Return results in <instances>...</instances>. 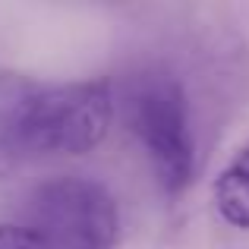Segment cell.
<instances>
[{
    "instance_id": "cell-1",
    "label": "cell",
    "mask_w": 249,
    "mask_h": 249,
    "mask_svg": "<svg viewBox=\"0 0 249 249\" xmlns=\"http://www.w3.org/2000/svg\"><path fill=\"white\" fill-rule=\"evenodd\" d=\"M110 120V82H51L22 70L0 67V145L19 164L91 152L107 136Z\"/></svg>"
},
{
    "instance_id": "cell-2",
    "label": "cell",
    "mask_w": 249,
    "mask_h": 249,
    "mask_svg": "<svg viewBox=\"0 0 249 249\" xmlns=\"http://www.w3.org/2000/svg\"><path fill=\"white\" fill-rule=\"evenodd\" d=\"M123 110L164 193H183L196 174V139L189 98L180 76L145 67L123 91Z\"/></svg>"
},
{
    "instance_id": "cell-3",
    "label": "cell",
    "mask_w": 249,
    "mask_h": 249,
    "mask_svg": "<svg viewBox=\"0 0 249 249\" xmlns=\"http://www.w3.org/2000/svg\"><path fill=\"white\" fill-rule=\"evenodd\" d=\"M22 212L48 224L70 249H114L120 237V208L95 177H54L25 196Z\"/></svg>"
},
{
    "instance_id": "cell-4",
    "label": "cell",
    "mask_w": 249,
    "mask_h": 249,
    "mask_svg": "<svg viewBox=\"0 0 249 249\" xmlns=\"http://www.w3.org/2000/svg\"><path fill=\"white\" fill-rule=\"evenodd\" d=\"M212 202L227 227L249 231V142H243L214 177Z\"/></svg>"
},
{
    "instance_id": "cell-5",
    "label": "cell",
    "mask_w": 249,
    "mask_h": 249,
    "mask_svg": "<svg viewBox=\"0 0 249 249\" xmlns=\"http://www.w3.org/2000/svg\"><path fill=\"white\" fill-rule=\"evenodd\" d=\"M0 249H70L38 218L25 214L22 208L13 221H0Z\"/></svg>"
},
{
    "instance_id": "cell-6",
    "label": "cell",
    "mask_w": 249,
    "mask_h": 249,
    "mask_svg": "<svg viewBox=\"0 0 249 249\" xmlns=\"http://www.w3.org/2000/svg\"><path fill=\"white\" fill-rule=\"evenodd\" d=\"M16 167H19V161L13 158V155L6 152L3 145H0V180H3V177H10V174H13Z\"/></svg>"
}]
</instances>
